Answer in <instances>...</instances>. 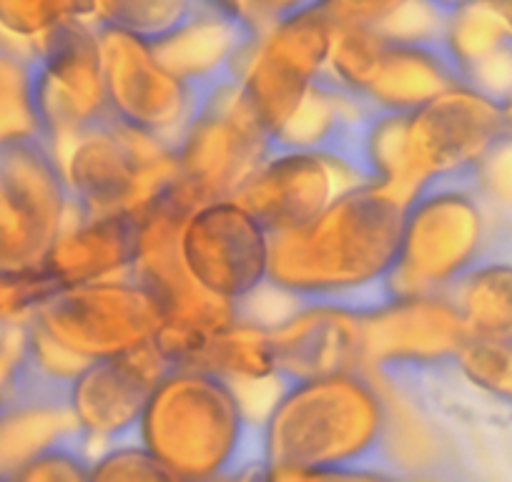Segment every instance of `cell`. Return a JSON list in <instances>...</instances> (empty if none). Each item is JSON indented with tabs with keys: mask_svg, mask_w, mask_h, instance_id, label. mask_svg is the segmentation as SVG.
<instances>
[{
	"mask_svg": "<svg viewBox=\"0 0 512 482\" xmlns=\"http://www.w3.org/2000/svg\"><path fill=\"white\" fill-rule=\"evenodd\" d=\"M88 23L86 0H0V48L26 63L56 28Z\"/></svg>",
	"mask_w": 512,
	"mask_h": 482,
	"instance_id": "cell-20",
	"label": "cell"
},
{
	"mask_svg": "<svg viewBox=\"0 0 512 482\" xmlns=\"http://www.w3.org/2000/svg\"><path fill=\"white\" fill-rule=\"evenodd\" d=\"M141 440L171 480H269L264 420L211 370L169 367L141 412Z\"/></svg>",
	"mask_w": 512,
	"mask_h": 482,
	"instance_id": "cell-3",
	"label": "cell"
},
{
	"mask_svg": "<svg viewBox=\"0 0 512 482\" xmlns=\"http://www.w3.org/2000/svg\"><path fill=\"white\" fill-rule=\"evenodd\" d=\"M269 480L382 477L395 480L384 435L387 400L364 367L292 382L264 417Z\"/></svg>",
	"mask_w": 512,
	"mask_h": 482,
	"instance_id": "cell-2",
	"label": "cell"
},
{
	"mask_svg": "<svg viewBox=\"0 0 512 482\" xmlns=\"http://www.w3.org/2000/svg\"><path fill=\"white\" fill-rule=\"evenodd\" d=\"M334 36L337 26L319 6L282 18L259 36L241 86L269 134L292 116L312 78L327 66Z\"/></svg>",
	"mask_w": 512,
	"mask_h": 482,
	"instance_id": "cell-10",
	"label": "cell"
},
{
	"mask_svg": "<svg viewBox=\"0 0 512 482\" xmlns=\"http://www.w3.org/2000/svg\"><path fill=\"white\" fill-rule=\"evenodd\" d=\"M502 108H505L507 131H510V136H512V96H510V98H505V101H502Z\"/></svg>",
	"mask_w": 512,
	"mask_h": 482,
	"instance_id": "cell-31",
	"label": "cell"
},
{
	"mask_svg": "<svg viewBox=\"0 0 512 482\" xmlns=\"http://www.w3.org/2000/svg\"><path fill=\"white\" fill-rule=\"evenodd\" d=\"M26 317L91 362L151 342L161 324V307L134 279L113 277L58 289Z\"/></svg>",
	"mask_w": 512,
	"mask_h": 482,
	"instance_id": "cell-7",
	"label": "cell"
},
{
	"mask_svg": "<svg viewBox=\"0 0 512 482\" xmlns=\"http://www.w3.org/2000/svg\"><path fill=\"white\" fill-rule=\"evenodd\" d=\"M457 367L475 390L512 410V337H470L457 354Z\"/></svg>",
	"mask_w": 512,
	"mask_h": 482,
	"instance_id": "cell-23",
	"label": "cell"
},
{
	"mask_svg": "<svg viewBox=\"0 0 512 482\" xmlns=\"http://www.w3.org/2000/svg\"><path fill=\"white\" fill-rule=\"evenodd\" d=\"M472 189L485 204L490 221L512 214V136L505 134L472 166Z\"/></svg>",
	"mask_w": 512,
	"mask_h": 482,
	"instance_id": "cell-25",
	"label": "cell"
},
{
	"mask_svg": "<svg viewBox=\"0 0 512 482\" xmlns=\"http://www.w3.org/2000/svg\"><path fill=\"white\" fill-rule=\"evenodd\" d=\"M502 3V11H505V16H507V23H510V28H512V0H500Z\"/></svg>",
	"mask_w": 512,
	"mask_h": 482,
	"instance_id": "cell-32",
	"label": "cell"
},
{
	"mask_svg": "<svg viewBox=\"0 0 512 482\" xmlns=\"http://www.w3.org/2000/svg\"><path fill=\"white\" fill-rule=\"evenodd\" d=\"M465 86H472L475 91L485 93V96L495 98V101H505L512 96V41L492 51L490 56L480 58L472 63L462 76Z\"/></svg>",
	"mask_w": 512,
	"mask_h": 482,
	"instance_id": "cell-27",
	"label": "cell"
},
{
	"mask_svg": "<svg viewBox=\"0 0 512 482\" xmlns=\"http://www.w3.org/2000/svg\"><path fill=\"white\" fill-rule=\"evenodd\" d=\"M269 131L241 81L219 88L174 146L176 189L191 206L231 199L267 149Z\"/></svg>",
	"mask_w": 512,
	"mask_h": 482,
	"instance_id": "cell-5",
	"label": "cell"
},
{
	"mask_svg": "<svg viewBox=\"0 0 512 482\" xmlns=\"http://www.w3.org/2000/svg\"><path fill=\"white\" fill-rule=\"evenodd\" d=\"M26 73L41 139L51 151L111 116L91 23L76 18L56 28L28 58Z\"/></svg>",
	"mask_w": 512,
	"mask_h": 482,
	"instance_id": "cell-6",
	"label": "cell"
},
{
	"mask_svg": "<svg viewBox=\"0 0 512 482\" xmlns=\"http://www.w3.org/2000/svg\"><path fill=\"white\" fill-rule=\"evenodd\" d=\"M505 134L510 131L502 103L465 83L410 111L405 176L412 194L427 176L472 169Z\"/></svg>",
	"mask_w": 512,
	"mask_h": 482,
	"instance_id": "cell-9",
	"label": "cell"
},
{
	"mask_svg": "<svg viewBox=\"0 0 512 482\" xmlns=\"http://www.w3.org/2000/svg\"><path fill=\"white\" fill-rule=\"evenodd\" d=\"M354 186L362 184L327 156L264 149L262 161L241 181L231 199L239 201L272 236L312 221Z\"/></svg>",
	"mask_w": 512,
	"mask_h": 482,
	"instance_id": "cell-13",
	"label": "cell"
},
{
	"mask_svg": "<svg viewBox=\"0 0 512 482\" xmlns=\"http://www.w3.org/2000/svg\"><path fill=\"white\" fill-rule=\"evenodd\" d=\"M402 209L377 184L344 191L312 221L269 236V282L299 307L354 317L390 307Z\"/></svg>",
	"mask_w": 512,
	"mask_h": 482,
	"instance_id": "cell-1",
	"label": "cell"
},
{
	"mask_svg": "<svg viewBox=\"0 0 512 482\" xmlns=\"http://www.w3.org/2000/svg\"><path fill=\"white\" fill-rule=\"evenodd\" d=\"M400 3L402 0H317V6L322 8L324 16L337 28H374Z\"/></svg>",
	"mask_w": 512,
	"mask_h": 482,
	"instance_id": "cell-28",
	"label": "cell"
},
{
	"mask_svg": "<svg viewBox=\"0 0 512 482\" xmlns=\"http://www.w3.org/2000/svg\"><path fill=\"white\" fill-rule=\"evenodd\" d=\"M274 367L284 387L362 367V317L299 307L272 329Z\"/></svg>",
	"mask_w": 512,
	"mask_h": 482,
	"instance_id": "cell-15",
	"label": "cell"
},
{
	"mask_svg": "<svg viewBox=\"0 0 512 482\" xmlns=\"http://www.w3.org/2000/svg\"><path fill=\"white\" fill-rule=\"evenodd\" d=\"M432 8H437V11L442 13V16H450L455 8H460L462 3H467V0H427Z\"/></svg>",
	"mask_w": 512,
	"mask_h": 482,
	"instance_id": "cell-30",
	"label": "cell"
},
{
	"mask_svg": "<svg viewBox=\"0 0 512 482\" xmlns=\"http://www.w3.org/2000/svg\"><path fill=\"white\" fill-rule=\"evenodd\" d=\"M492 221L472 169L432 174L402 209V236L392 269L395 297L442 294L490 249Z\"/></svg>",
	"mask_w": 512,
	"mask_h": 482,
	"instance_id": "cell-4",
	"label": "cell"
},
{
	"mask_svg": "<svg viewBox=\"0 0 512 482\" xmlns=\"http://www.w3.org/2000/svg\"><path fill=\"white\" fill-rule=\"evenodd\" d=\"M139 216L128 211L68 219L51 241L41 267L63 287L126 277L136 254Z\"/></svg>",
	"mask_w": 512,
	"mask_h": 482,
	"instance_id": "cell-16",
	"label": "cell"
},
{
	"mask_svg": "<svg viewBox=\"0 0 512 482\" xmlns=\"http://www.w3.org/2000/svg\"><path fill=\"white\" fill-rule=\"evenodd\" d=\"M191 367L216 372L234 385L277 377L272 332L259 324L236 319L204 344Z\"/></svg>",
	"mask_w": 512,
	"mask_h": 482,
	"instance_id": "cell-19",
	"label": "cell"
},
{
	"mask_svg": "<svg viewBox=\"0 0 512 482\" xmlns=\"http://www.w3.org/2000/svg\"><path fill=\"white\" fill-rule=\"evenodd\" d=\"M460 83V71L442 38H430V41L384 38L377 66L364 86L362 98L379 111H415Z\"/></svg>",
	"mask_w": 512,
	"mask_h": 482,
	"instance_id": "cell-17",
	"label": "cell"
},
{
	"mask_svg": "<svg viewBox=\"0 0 512 482\" xmlns=\"http://www.w3.org/2000/svg\"><path fill=\"white\" fill-rule=\"evenodd\" d=\"M108 108L131 129L161 139L171 149L189 124V88L166 71L149 43L121 28L98 26Z\"/></svg>",
	"mask_w": 512,
	"mask_h": 482,
	"instance_id": "cell-11",
	"label": "cell"
},
{
	"mask_svg": "<svg viewBox=\"0 0 512 482\" xmlns=\"http://www.w3.org/2000/svg\"><path fill=\"white\" fill-rule=\"evenodd\" d=\"M475 339L512 337V259L485 254L445 289Z\"/></svg>",
	"mask_w": 512,
	"mask_h": 482,
	"instance_id": "cell-18",
	"label": "cell"
},
{
	"mask_svg": "<svg viewBox=\"0 0 512 482\" xmlns=\"http://www.w3.org/2000/svg\"><path fill=\"white\" fill-rule=\"evenodd\" d=\"M467 339L465 322L445 294L400 297L362 317V367L450 362Z\"/></svg>",
	"mask_w": 512,
	"mask_h": 482,
	"instance_id": "cell-14",
	"label": "cell"
},
{
	"mask_svg": "<svg viewBox=\"0 0 512 482\" xmlns=\"http://www.w3.org/2000/svg\"><path fill=\"white\" fill-rule=\"evenodd\" d=\"M181 259L201 289L236 307L269 282V231L239 201H209L184 221Z\"/></svg>",
	"mask_w": 512,
	"mask_h": 482,
	"instance_id": "cell-8",
	"label": "cell"
},
{
	"mask_svg": "<svg viewBox=\"0 0 512 482\" xmlns=\"http://www.w3.org/2000/svg\"><path fill=\"white\" fill-rule=\"evenodd\" d=\"M88 23L111 26L141 36L144 41L164 36L179 26L199 0H86Z\"/></svg>",
	"mask_w": 512,
	"mask_h": 482,
	"instance_id": "cell-22",
	"label": "cell"
},
{
	"mask_svg": "<svg viewBox=\"0 0 512 482\" xmlns=\"http://www.w3.org/2000/svg\"><path fill=\"white\" fill-rule=\"evenodd\" d=\"M41 136L28 93L26 63L18 58L0 61V149Z\"/></svg>",
	"mask_w": 512,
	"mask_h": 482,
	"instance_id": "cell-24",
	"label": "cell"
},
{
	"mask_svg": "<svg viewBox=\"0 0 512 482\" xmlns=\"http://www.w3.org/2000/svg\"><path fill=\"white\" fill-rule=\"evenodd\" d=\"M169 367L154 339L116 357L86 362L73 380L71 410L76 425L91 435L96 457L111 447L144 445L141 412Z\"/></svg>",
	"mask_w": 512,
	"mask_h": 482,
	"instance_id": "cell-12",
	"label": "cell"
},
{
	"mask_svg": "<svg viewBox=\"0 0 512 482\" xmlns=\"http://www.w3.org/2000/svg\"><path fill=\"white\" fill-rule=\"evenodd\" d=\"M53 234L41 224L23 196L0 176V272L41 267Z\"/></svg>",
	"mask_w": 512,
	"mask_h": 482,
	"instance_id": "cell-21",
	"label": "cell"
},
{
	"mask_svg": "<svg viewBox=\"0 0 512 482\" xmlns=\"http://www.w3.org/2000/svg\"><path fill=\"white\" fill-rule=\"evenodd\" d=\"M231 13L244 18L249 26L264 33L269 26H274L282 18L294 16V13L304 11V8L317 6V0H216Z\"/></svg>",
	"mask_w": 512,
	"mask_h": 482,
	"instance_id": "cell-29",
	"label": "cell"
},
{
	"mask_svg": "<svg viewBox=\"0 0 512 482\" xmlns=\"http://www.w3.org/2000/svg\"><path fill=\"white\" fill-rule=\"evenodd\" d=\"M91 480H171L144 445H121L93 460Z\"/></svg>",
	"mask_w": 512,
	"mask_h": 482,
	"instance_id": "cell-26",
	"label": "cell"
}]
</instances>
